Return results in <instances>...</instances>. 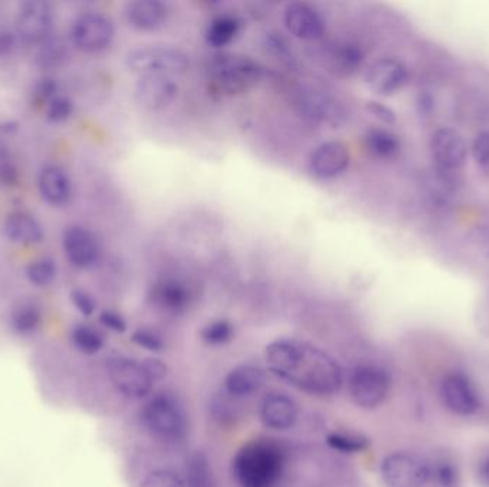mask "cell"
<instances>
[{
  "mask_svg": "<svg viewBox=\"0 0 489 487\" xmlns=\"http://www.w3.org/2000/svg\"><path fill=\"white\" fill-rule=\"evenodd\" d=\"M267 363L275 376L309 395H335L344 382L341 366L330 354L299 340L272 342L267 347Z\"/></svg>",
  "mask_w": 489,
  "mask_h": 487,
  "instance_id": "obj_1",
  "label": "cell"
},
{
  "mask_svg": "<svg viewBox=\"0 0 489 487\" xmlns=\"http://www.w3.org/2000/svg\"><path fill=\"white\" fill-rule=\"evenodd\" d=\"M285 456L278 443L255 440L237 452L232 472L241 487H274L281 477Z\"/></svg>",
  "mask_w": 489,
  "mask_h": 487,
  "instance_id": "obj_2",
  "label": "cell"
},
{
  "mask_svg": "<svg viewBox=\"0 0 489 487\" xmlns=\"http://www.w3.org/2000/svg\"><path fill=\"white\" fill-rule=\"evenodd\" d=\"M263 73L260 63L237 53L213 56L208 66L211 88L223 97H237L249 92L262 81Z\"/></svg>",
  "mask_w": 489,
  "mask_h": 487,
  "instance_id": "obj_3",
  "label": "cell"
},
{
  "mask_svg": "<svg viewBox=\"0 0 489 487\" xmlns=\"http://www.w3.org/2000/svg\"><path fill=\"white\" fill-rule=\"evenodd\" d=\"M130 73L144 76L178 78L190 71V58L181 49L167 44H151L132 49L125 58Z\"/></svg>",
  "mask_w": 489,
  "mask_h": 487,
  "instance_id": "obj_4",
  "label": "cell"
},
{
  "mask_svg": "<svg viewBox=\"0 0 489 487\" xmlns=\"http://www.w3.org/2000/svg\"><path fill=\"white\" fill-rule=\"evenodd\" d=\"M142 423L149 432L165 442H176L186 433V414L169 393H158L141 410Z\"/></svg>",
  "mask_w": 489,
  "mask_h": 487,
  "instance_id": "obj_5",
  "label": "cell"
},
{
  "mask_svg": "<svg viewBox=\"0 0 489 487\" xmlns=\"http://www.w3.org/2000/svg\"><path fill=\"white\" fill-rule=\"evenodd\" d=\"M391 376L376 365H360L349 377V395L361 409H376L390 395Z\"/></svg>",
  "mask_w": 489,
  "mask_h": 487,
  "instance_id": "obj_6",
  "label": "cell"
},
{
  "mask_svg": "<svg viewBox=\"0 0 489 487\" xmlns=\"http://www.w3.org/2000/svg\"><path fill=\"white\" fill-rule=\"evenodd\" d=\"M388 487H425L430 483V461L412 452H393L381 463Z\"/></svg>",
  "mask_w": 489,
  "mask_h": 487,
  "instance_id": "obj_7",
  "label": "cell"
},
{
  "mask_svg": "<svg viewBox=\"0 0 489 487\" xmlns=\"http://www.w3.org/2000/svg\"><path fill=\"white\" fill-rule=\"evenodd\" d=\"M430 149L438 176L454 181L468 159V146L462 135L451 128L438 129L431 137Z\"/></svg>",
  "mask_w": 489,
  "mask_h": 487,
  "instance_id": "obj_8",
  "label": "cell"
},
{
  "mask_svg": "<svg viewBox=\"0 0 489 487\" xmlns=\"http://www.w3.org/2000/svg\"><path fill=\"white\" fill-rule=\"evenodd\" d=\"M112 384L120 395L134 400L148 398L152 393L153 381L142 363L125 356H115L106 363Z\"/></svg>",
  "mask_w": 489,
  "mask_h": 487,
  "instance_id": "obj_9",
  "label": "cell"
},
{
  "mask_svg": "<svg viewBox=\"0 0 489 487\" xmlns=\"http://www.w3.org/2000/svg\"><path fill=\"white\" fill-rule=\"evenodd\" d=\"M115 27L108 16L99 12H86L74 19L71 27L72 43L85 53H99L111 46Z\"/></svg>",
  "mask_w": 489,
  "mask_h": 487,
  "instance_id": "obj_10",
  "label": "cell"
},
{
  "mask_svg": "<svg viewBox=\"0 0 489 487\" xmlns=\"http://www.w3.org/2000/svg\"><path fill=\"white\" fill-rule=\"evenodd\" d=\"M295 107L309 122L338 128L345 122V109L335 97L322 90L302 88L295 95Z\"/></svg>",
  "mask_w": 489,
  "mask_h": 487,
  "instance_id": "obj_11",
  "label": "cell"
},
{
  "mask_svg": "<svg viewBox=\"0 0 489 487\" xmlns=\"http://www.w3.org/2000/svg\"><path fill=\"white\" fill-rule=\"evenodd\" d=\"M55 13L48 2L29 0L20 4L16 18V32L25 43L37 46L53 35Z\"/></svg>",
  "mask_w": 489,
  "mask_h": 487,
  "instance_id": "obj_12",
  "label": "cell"
},
{
  "mask_svg": "<svg viewBox=\"0 0 489 487\" xmlns=\"http://www.w3.org/2000/svg\"><path fill=\"white\" fill-rule=\"evenodd\" d=\"M444 406L458 416H471L481 407L478 391L471 379L462 372L448 373L441 383Z\"/></svg>",
  "mask_w": 489,
  "mask_h": 487,
  "instance_id": "obj_13",
  "label": "cell"
},
{
  "mask_svg": "<svg viewBox=\"0 0 489 487\" xmlns=\"http://www.w3.org/2000/svg\"><path fill=\"white\" fill-rule=\"evenodd\" d=\"M408 67L395 58L375 60L365 72V83L371 92L379 97H392L407 85Z\"/></svg>",
  "mask_w": 489,
  "mask_h": 487,
  "instance_id": "obj_14",
  "label": "cell"
},
{
  "mask_svg": "<svg viewBox=\"0 0 489 487\" xmlns=\"http://www.w3.org/2000/svg\"><path fill=\"white\" fill-rule=\"evenodd\" d=\"M178 83L165 76H144L135 85V100L144 111H163L178 99Z\"/></svg>",
  "mask_w": 489,
  "mask_h": 487,
  "instance_id": "obj_15",
  "label": "cell"
},
{
  "mask_svg": "<svg viewBox=\"0 0 489 487\" xmlns=\"http://www.w3.org/2000/svg\"><path fill=\"white\" fill-rule=\"evenodd\" d=\"M351 163V151L344 142L330 141L319 144L309 158V172L321 181L341 176Z\"/></svg>",
  "mask_w": 489,
  "mask_h": 487,
  "instance_id": "obj_16",
  "label": "cell"
},
{
  "mask_svg": "<svg viewBox=\"0 0 489 487\" xmlns=\"http://www.w3.org/2000/svg\"><path fill=\"white\" fill-rule=\"evenodd\" d=\"M286 29L300 41L314 42L322 39L326 32L325 20L312 4L292 2L283 11Z\"/></svg>",
  "mask_w": 489,
  "mask_h": 487,
  "instance_id": "obj_17",
  "label": "cell"
},
{
  "mask_svg": "<svg viewBox=\"0 0 489 487\" xmlns=\"http://www.w3.org/2000/svg\"><path fill=\"white\" fill-rule=\"evenodd\" d=\"M64 251L67 260L79 269H88L99 262L100 244L97 236L81 226H72L65 232Z\"/></svg>",
  "mask_w": 489,
  "mask_h": 487,
  "instance_id": "obj_18",
  "label": "cell"
},
{
  "mask_svg": "<svg viewBox=\"0 0 489 487\" xmlns=\"http://www.w3.org/2000/svg\"><path fill=\"white\" fill-rule=\"evenodd\" d=\"M169 13L167 4L160 0H135L125 8L128 23L141 32H153L165 27Z\"/></svg>",
  "mask_w": 489,
  "mask_h": 487,
  "instance_id": "obj_19",
  "label": "cell"
},
{
  "mask_svg": "<svg viewBox=\"0 0 489 487\" xmlns=\"http://www.w3.org/2000/svg\"><path fill=\"white\" fill-rule=\"evenodd\" d=\"M260 419L272 430H290L298 421V405L283 393H271L260 405Z\"/></svg>",
  "mask_w": 489,
  "mask_h": 487,
  "instance_id": "obj_20",
  "label": "cell"
},
{
  "mask_svg": "<svg viewBox=\"0 0 489 487\" xmlns=\"http://www.w3.org/2000/svg\"><path fill=\"white\" fill-rule=\"evenodd\" d=\"M39 192L46 204L52 206H64L72 195V185L64 169L48 166L39 176Z\"/></svg>",
  "mask_w": 489,
  "mask_h": 487,
  "instance_id": "obj_21",
  "label": "cell"
},
{
  "mask_svg": "<svg viewBox=\"0 0 489 487\" xmlns=\"http://www.w3.org/2000/svg\"><path fill=\"white\" fill-rule=\"evenodd\" d=\"M152 299L155 305L167 313L179 314L190 307L192 298L185 284L175 279H167L155 284Z\"/></svg>",
  "mask_w": 489,
  "mask_h": 487,
  "instance_id": "obj_22",
  "label": "cell"
},
{
  "mask_svg": "<svg viewBox=\"0 0 489 487\" xmlns=\"http://www.w3.org/2000/svg\"><path fill=\"white\" fill-rule=\"evenodd\" d=\"M265 372L256 366H237L234 370H230L225 379V389L228 395L244 398L260 390L265 384Z\"/></svg>",
  "mask_w": 489,
  "mask_h": 487,
  "instance_id": "obj_23",
  "label": "cell"
},
{
  "mask_svg": "<svg viewBox=\"0 0 489 487\" xmlns=\"http://www.w3.org/2000/svg\"><path fill=\"white\" fill-rule=\"evenodd\" d=\"M4 233L18 244H36L43 237V229L36 219L27 213H13L4 221Z\"/></svg>",
  "mask_w": 489,
  "mask_h": 487,
  "instance_id": "obj_24",
  "label": "cell"
},
{
  "mask_svg": "<svg viewBox=\"0 0 489 487\" xmlns=\"http://www.w3.org/2000/svg\"><path fill=\"white\" fill-rule=\"evenodd\" d=\"M365 62V53L358 44H337L330 53V66L341 76L355 74Z\"/></svg>",
  "mask_w": 489,
  "mask_h": 487,
  "instance_id": "obj_25",
  "label": "cell"
},
{
  "mask_svg": "<svg viewBox=\"0 0 489 487\" xmlns=\"http://www.w3.org/2000/svg\"><path fill=\"white\" fill-rule=\"evenodd\" d=\"M35 63L42 71H52L65 62L67 58V48L59 35H50L48 39L35 46Z\"/></svg>",
  "mask_w": 489,
  "mask_h": 487,
  "instance_id": "obj_26",
  "label": "cell"
},
{
  "mask_svg": "<svg viewBox=\"0 0 489 487\" xmlns=\"http://www.w3.org/2000/svg\"><path fill=\"white\" fill-rule=\"evenodd\" d=\"M242 22L237 16L222 15L213 19L206 30V42L212 48L222 49L237 39Z\"/></svg>",
  "mask_w": 489,
  "mask_h": 487,
  "instance_id": "obj_27",
  "label": "cell"
},
{
  "mask_svg": "<svg viewBox=\"0 0 489 487\" xmlns=\"http://www.w3.org/2000/svg\"><path fill=\"white\" fill-rule=\"evenodd\" d=\"M368 151L379 159H393L400 151V137L385 129L368 130L365 135Z\"/></svg>",
  "mask_w": 489,
  "mask_h": 487,
  "instance_id": "obj_28",
  "label": "cell"
},
{
  "mask_svg": "<svg viewBox=\"0 0 489 487\" xmlns=\"http://www.w3.org/2000/svg\"><path fill=\"white\" fill-rule=\"evenodd\" d=\"M188 487H215L212 468L204 453L193 454L186 466Z\"/></svg>",
  "mask_w": 489,
  "mask_h": 487,
  "instance_id": "obj_29",
  "label": "cell"
},
{
  "mask_svg": "<svg viewBox=\"0 0 489 487\" xmlns=\"http://www.w3.org/2000/svg\"><path fill=\"white\" fill-rule=\"evenodd\" d=\"M41 310L32 302L20 303L12 314V326L22 335L35 332L41 325Z\"/></svg>",
  "mask_w": 489,
  "mask_h": 487,
  "instance_id": "obj_30",
  "label": "cell"
},
{
  "mask_svg": "<svg viewBox=\"0 0 489 487\" xmlns=\"http://www.w3.org/2000/svg\"><path fill=\"white\" fill-rule=\"evenodd\" d=\"M72 342L79 352L85 354H97L102 351L105 340L97 329L88 325L74 326L72 330Z\"/></svg>",
  "mask_w": 489,
  "mask_h": 487,
  "instance_id": "obj_31",
  "label": "cell"
},
{
  "mask_svg": "<svg viewBox=\"0 0 489 487\" xmlns=\"http://www.w3.org/2000/svg\"><path fill=\"white\" fill-rule=\"evenodd\" d=\"M458 477V469L453 461L439 459L430 463V483H434L435 487H456Z\"/></svg>",
  "mask_w": 489,
  "mask_h": 487,
  "instance_id": "obj_32",
  "label": "cell"
},
{
  "mask_svg": "<svg viewBox=\"0 0 489 487\" xmlns=\"http://www.w3.org/2000/svg\"><path fill=\"white\" fill-rule=\"evenodd\" d=\"M234 325L227 319L211 321L202 329V339L213 346L229 344L230 340L234 339Z\"/></svg>",
  "mask_w": 489,
  "mask_h": 487,
  "instance_id": "obj_33",
  "label": "cell"
},
{
  "mask_svg": "<svg viewBox=\"0 0 489 487\" xmlns=\"http://www.w3.org/2000/svg\"><path fill=\"white\" fill-rule=\"evenodd\" d=\"M326 443L332 447L334 451L341 453H360L369 446V440L363 436L346 435V433H330L326 437Z\"/></svg>",
  "mask_w": 489,
  "mask_h": 487,
  "instance_id": "obj_34",
  "label": "cell"
},
{
  "mask_svg": "<svg viewBox=\"0 0 489 487\" xmlns=\"http://www.w3.org/2000/svg\"><path fill=\"white\" fill-rule=\"evenodd\" d=\"M263 48H265L267 53L272 56V59L278 60V62L292 65L293 60H295L293 59L291 44L278 32H268V34H265V36H263Z\"/></svg>",
  "mask_w": 489,
  "mask_h": 487,
  "instance_id": "obj_35",
  "label": "cell"
},
{
  "mask_svg": "<svg viewBox=\"0 0 489 487\" xmlns=\"http://www.w3.org/2000/svg\"><path fill=\"white\" fill-rule=\"evenodd\" d=\"M27 279L39 288H45L52 283L58 274V267L50 259H41L27 267Z\"/></svg>",
  "mask_w": 489,
  "mask_h": 487,
  "instance_id": "obj_36",
  "label": "cell"
},
{
  "mask_svg": "<svg viewBox=\"0 0 489 487\" xmlns=\"http://www.w3.org/2000/svg\"><path fill=\"white\" fill-rule=\"evenodd\" d=\"M141 487H186V482L175 470L158 469L149 473Z\"/></svg>",
  "mask_w": 489,
  "mask_h": 487,
  "instance_id": "obj_37",
  "label": "cell"
},
{
  "mask_svg": "<svg viewBox=\"0 0 489 487\" xmlns=\"http://www.w3.org/2000/svg\"><path fill=\"white\" fill-rule=\"evenodd\" d=\"M74 113V104L71 99L65 97H53L46 106V118L50 122H65Z\"/></svg>",
  "mask_w": 489,
  "mask_h": 487,
  "instance_id": "obj_38",
  "label": "cell"
},
{
  "mask_svg": "<svg viewBox=\"0 0 489 487\" xmlns=\"http://www.w3.org/2000/svg\"><path fill=\"white\" fill-rule=\"evenodd\" d=\"M471 151L475 165L489 176V130L481 132L475 137Z\"/></svg>",
  "mask_w": 489,
  "mask_h": 487,
  "instance_id": "obj_39",
  "label": "cell"
},
{
  "mask_svg": "<svg viewBox=\"0 0 489 487\" xmlns=\"http://www.w3.org/2000/svg\"><path fill=\"white\" fill-rule=\"evenodd\" d=\"M130 339L137 346L144 347L146 351L153 352V353L162 351L163 346H165L162 337L153 330H149V329H137L132 333Z\"/></svg>",
  "mask_w": 489,
  "mask_h": 487,
  "instance_id": "obj_40",
  "label": "cell"
},
{
  "mask_svg": "<svg viewBox=\"0 0 489 487\" xmlns=\"http://www.w3.org/2000/svg\"><path fill=\"white\" fill-rule=\"evenodd\" d=\"M71 300L79 313L83 314L85 318L92 316L95 313V310H97V302L85 290H79V289L78 290H74L71 293Z\"/></svg>",
  "mask_w": 489,
  "mask_h": 487,
  "instance_id": "obj_41",
  "label": "cell"
},
{
  "mask_svg": "<svg viewBox=\"0 0 489 487\" xmlns=\"http://www.w3.org/2000/svg\"><path fill=\"white\" fill-rule=\"evenodd\" d=\"M18 32L9 27L0 25V58H9L18 49Z\"/></svg>",
  "mask_w": 489,
  "mask_h": 487,
  "instance_id": "obj_42",
  "label": "cell"
},
{
  "mask_svg": "<svg viewBox=\"0 0 489 487\" xmlns=\"http://www.w3.org/2000/svg\"><path fill=\"white\" fill-rule=\"evenodd\" d=\"M99 321L105 328L112 332L125 333L128 330V323L122 314L116 313L113 310H105L99 316Z\"/></svg>",
  "mask_w": 489,
  "mask_h": 487,
  "instance_id": "obj_43",
  "label": "cell"
},
{
  "mask_svg": "<svg viewBox=\"0 0 489 487\" xmlns=\"http://www.w3.org/2000/svg\"><path fill=\"white\" fill-rule=\"evenodd\" d=\"M367 111L371 113L374 118L378 119L379 122L386 123V125H392V123L397 122V115L395 112L391 109L390 106L381 104V102H368Z\"/></svg>",
  "mask_w": 489,
  "mask_h": 487,
  "instance_id": "obj_44",
  "label": "cell"
},
{
  "mask_svg": "<svg viewBox=\"0 0 489 487\" xmlns=\"http://www.w3.org/2000/svg\"><path fill=\"white\" fill-rule=\"evenodd\" d=\"M56 90H58V85L52 78L42 79L35 88V97L48 104L53 97H56Z\"/></svg>",
  "mask_w": 489,
  "mask_h": 487,
  "instance_id": "obj_45",
  "label": "cell"
},
{
  "mask_svg": "<svg viewBox=\"0 0 489 487\" xmlns=\"http://www.w3.org/2000/svg\"><path fill=\"white\" fill-rule=\"evenodd\" d=\"M149 376L152 377L153 381H160L167 376V367L159 359L151 358L146 359L145 362H142Z\"/></svg>",
  "mask_w": 489,
  "mask_h": 487,
  "instance_id": "obj_46",
  "label": "cell"
},
{
  "mask_svg": "<svg viewBox=\"0 0 489 487\" xmlns=\"http://www.w3.org/2000/svg\"><path fill=\"white\" fill-rule=\"evenodd\" d=\"M435 106L434 97L430 93H421L418 97V109L423 115H430Z\"/></svg>",
  "mask_w": 489,
  "mask_h": 487,
  "instance_id": "obj_47",
  "label": "cell"
},
{
  "mask_svg": "<svg viewBox=\"0 0 489 487\" xmlns=\"http://www.w3.org/2000/svg\"><path fill=\"white\" fill-rule=\"evenodd\" d=\"M478 483L481 487H489V458L481 461L478 468Z\"/></svg>",
  "mask_w": 489,
  "mask_h": 487,
  "instance_id": "obj_48",
  "label": "cell"
}]
</instances>
